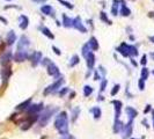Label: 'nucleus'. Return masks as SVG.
Masks as SVG:
<instances>
[{
  "instance_id": "20e7f679",
  "label": "nucleus",
  "mask_w": 154,
  "mask_h": 139,
  "mask_svg": "<svg viewBox=\"0 0 154 139\" xmlns=\"http://www.w3.org/2000/svg\"><path fill=\"white\" fill-rule=\"evenodd\" d=\"M29 44H30V42H29L28 37L25 36V35H22V36L20 37L19 43H18V51H27Z\"/></svg>"
},
{
  "instance_id": "f257e3e1",
  "label": "nucleus",
  "mask_w": 154,
  "mask_h": 139,
  "mask_svg": "<svg viewBox=\"0 0 154 139\" xmlns=\"http://www.w3.org/2000/svg\"><path fill=\"white\" fill-rule=\"evenodd\" d=\"M55 128L58 130V132L62 136L68 133V117L65 111H62L60 114L57 115L55 119Z\"/></svg>"
},
{
  "instance_id": "423d86ee",
  "label": "nucleus",
  "mask_w": 154,
  "mask_h": 139,
  "mask_svg": "<svg viewBox=\"0 0 154 139\" xmlns=\"http://www.w3.org/2000/svg\"><path fill=\"white\" fill-rule=\"evenodd\" d=\"M46 69H48V74L51 75V77H53V78H58V77L60 75L59 69H58V67L56 66V64L52 63V62L49 63V65L46 66Z\"/></svg>"
},
{
  "instance_id": "412c9836",
  "label": "nucleus",
  "mask_w": 154,
  "mask_h": 139,
  "mask_svg": "<svg viewBox=\"0 0 154 139\" xmlns=\"http://www.w3.org/2000/svg\"><path fill=\"white\" fill-rule=\"evenodd\" d=\"M7 44L8 45H12L14 42H15V39H16V36H15V33L13 32V30H11L8 34H7Z\"/></svg>"
},
{
  "instance_id": "c03bdc74",
  "label": "nucleus",
  "mask_w": 154,
  "mask_h": 139,
  "mask_svg": "<svg viewBox=\"0 0 154 139\" xmlns=\"http://www.w3.org/2000/svg\"><path fill=\"white\" fill-rule=\"evenodd\" d=\"M97 101H103V96H102V95L97 96Z\"/></svg>"
},
{
  "instance_id": "7c9ffc66",
  "label": "nucleus",
  "mask_w": 154,
  "mask_h": 139,
  "mask_svg": "<svg viewBox=\"0 0 154 139\" xmlns=\"http://www.w3.org/2000/svg\"><path fill=\"white\" fill-rule=\"evenodd\" d=\"M148 75H150V71L148 69H146V67H144V69L141 70V78L140 79H143V80H147V78H148Z\"/></svg>"
},
{
  "instance_id": "6e6552de",
  "label": "nucleus",
  "mask_w": 154,
  "mask_h": 139,
  "mask_svg": "<svg viewBox=\"0 0 154 139\" xmlns=\"http://www.w3.org/2000/svg\"><path fill=\"white\" fill-rule=\"evenodd\" d=\"M43 103H35V104H30L29 108L27 109L28 114L29 115H37L41 110H43Z\"/></svg>"
},
{
  "instance_id": "4be33fe9",
  "label": "nucleus",
  "mask_w": 154,
  "mask_h": 139,
  "mask_svg": "<svg viewBox=\"0 0 154 139\" xmlns=\"http://www.w3.org/2000/svg\"><path fill=\"white\" fill-rule=\"evenodd\" d=\"M31 104V99H28V100H26L25 102H22V103H20L18 107H16V109L18 110H27L28 108H29V105Z\"/></svg>"
},
{
  "instance_id": "bb28decb",
  "label": "nucleus",
  "mask_w": 154,
  "mask_h": 139,
  "mask_svg": "<svg viewBox=\"0 0 154 139\" xmlns=\"http://www.w3.org/2000/svg\"><path fill=\"white\" fill-rule=\"evenodd\" d=\"M118 4H120V0H114V5H113V8H111V14L115 15V16L118 14Z\"/></svg>"
},
{
  "instance_id": "09e8293b",
  "label": "nucleus",
  "mask_w": 154,
  "mask_h": 139,
  "mask_svg": "<svg viewBox=\"0 0 154 139\" xmlns=\"http://www.w3.org/2000/svg\"><path fill=\"white\" fill-rule=\"evenodd\" d=\"M152 58L154 59V53H152Z\"/></svg>"
},
{
  "instance_id": "393cba45",
  "label": "nucleus",
  "mask_w": 154,
  "mask_h": 139,
  "mask_svg": "<svg viewBox=\"0 0 154 139\" xmlns=\"http://www.w3.org/2000/svg\"><path fill=\"white\" fill-rule=\"evenodd\" d=\"M89 111L94 115V118H95V119H98V118L101 117V114H102V112H101V109H100L98 107H94V108H92Z\"/></svg>"
},
{
  "instance_id": "f8f14e48",
  "label": "nucleus",
  "mask_w": 154,
  "mask_h": 139,
  "mask_svg": "<svg viewBox=\"0 0 154 139\" xmlns=\"http://www.w3.org/2000/svg\"><path fill=\"white\" fill-rule=\"evenodd\" d=\"M41 62H42V53H41L39 51H34V53H32V56H31L32 66H37Z\"/></svg>"
},
{
  "instance_id": "a19ab883",
  "label": "nucleus",
  "mask_w": 154,
  "mask_h": 139,
  "mask_svg": "<svg viewBox=\"0 0 154 139\" xmlns=\"http://www.w3.org/2000/svg\"><path fill=\"white\" fill-rule=\"evenodd\" d=\"M100 78H101V77H100V74H98V71H95V74H94V80H96V81H97V80H100Z\"/></svg>"
},
{
  "instance_id": "37998d69",
  "label": "nucleus",
  "mask_w": 154,
  "mask_h": 139,
  "mask_svg": "<svg viewBox=\"0 0 154 139\" xmlns=\"http://www.w3.org/2000/svg\"><path fill=\"white\" fill-rule=\"evenodd\" d=\"M0 21H2L5 25H7V20L5 19V18H2V16H0Z\"/></svg>"
},
{
  "instance_id": "aec40b11",
  "label": "nucleus",
  "mask_w": 154,
  "mask_h": 139,
  "mask_svg": "<svg viewBox=\"0 0 154 139\" xmlns=\"http://www.w3.org/2000/svg\"><path fill=\"white\" fill-rule=\"evenodd\" d=\"M123 123L118 119V121H114V132L115 133H120L122 132V129H123Z\"/></svg>"
},
{
  "instance_id": "c9c22d12",
  "label": "nucleus",
  "mask_w": 154,
  "mask_h": 139,
  "mask_svg": "<svg viewBox=\"0 0 154 139\" xmlns=\"http://www.w3.org/2000/svg\"><path fill=\"white\" fill-rule=\"evenodd\" d=\"M138 87H139L140 91H144V89H145V80L139 79V81H138Z\"/></svg>"
},
{
  "instance_id": "8fccbe9b",
  "label": "nucleus",
  "mask_w": 154,
  "mask_h": 139,
  "mask_svg": "<svg viewBox=\"0 0 154 139\" xmlns=\"http://www.w3.org/2000/svg\"><path fill=\"white\" fill-rule=\"evenodd\" d=\"M152 73H153V75H154V70H153V72H152Z\"/></svg>"
},
{
  "instance_id": "e433bc0d",
  "label": "nucleus",
  "mask_w": 154,
  "mask_h": 139,
  "mask_svg": "<svg viewBox=\"0 0 154 139\" xmlns=\"http://www.w3.org/2000/svg\"><path fill=\"white\" fill-rule=\"evenodd\" d=\"M146 63H147V56H146V55H144V56L141 57L140 64H141V65H146Z\"/></svg>"
},
{
  "instance_id": "6ab92c4d",
  "label": "nucleus",
  "mask_w": 154,
  "mask_h": 139,
  "mask_svg": "<svg viewBox=\"0 0 154 139\" xmlns=\"http://www.w3.org/2000/svg\"><path fill=\"white\" fill-rule=\"evenodd\" d=\"M121 4H122V8H121V14L123 15V16H129L130 14H131V11H130V8L129 7H126V5H125V1L124 0H121Z\"/></svg>"
},
{
  "instance_id": "7ed1b4c3",
  "label": "nucleus",
  "mask_w": 154,
  "mask_h": 139,
  "mask_svg": "<svg viewBox=\"0 0 154 139\" xmlns=\"http://www.w3.org/2000/svg\"><path fill=\"white\" fill-rule=\"evenodd\" d=\"M63 84H64V79H63V78H59V79H58V80H56L52 85L48 86V87L44 89L43 94H44V95H48V94H50V93H53V92L58 91V89L62 87Z\"/></svg>"
},
{
  "instance_id": "f704fd0d",
  "label": "nucleus",
  "mask_w": 154,
  "mask_h": 139,
  "mask_svg": "<svg viewBox=\"0 0 154 139\" xmlns=\"http://www.w3.org/2000/svg\"><path fill=\"white\" fill-rule=\"evenodd\" d=\"M58 1H59L62 5H64L66 8H68V9H72V8H73V5L70 4V2H67V1H65V0H58Z\"/></svg>"
},
{
  "instance_id": "39448f33",
  "label": "nucleus",
  "mask_w": 154,
  "mask_h": 139,
  "mask_svg": "<svg viewBox=\"0 0 154 139\" xmlns=\"http://www.w3.org/2000/svg\"><path fill=\"white\" fill-rule=\"evenodd\" d=\"M132 131H133V121H129V123L126 125H123V129H122L123 138L124 139L130 138L131 135H132Z\"/></svg>"
},
{
  "instance_id": "603ef678",
  "label": "nucleus",
  "mask_w": 154,
  "mask_h": 139,
  "mask_svg": "<svg viewBox=\"0 0 154 139\" xmlns=\"http://www.w3.org/2000/svg\"><path fill=\"white\" fill-rule=\"evenodd\" d=\"M7 1H11V0H7Z\"/></svg>"
},
{
  "instance_id": "473e14b6",
  "label": "nucleus",
  "mask_w": 154,
  "mask_h": 139,
  "mask_svg": "<svg viewBox=\"0 0 154 139\" xmlns=\"http://www.w3.org/2000/svg\"><path fill=\"white\" fill-rule=\"evenodd\" d=\"M107 84H108V80H107V79H103L102 82H101V86H100V92H104V91H105Z\"/></svg>"
},
{
  "instance_id": "58836bf2",
  "label": "nucleus",
  "mask_w": 154,
  "mask_h": 139,
  "mask_svg": "<svg viewBox=\"0 0 154 139\" xmlns=\"http://www.w3.org/2000/svg\"><path fill=\"white\" fill-rule=\"evenodd\" d=\"M52 50L55 51V53H56V55H58V56H59V55H62L60 50H59V49H58L57 46H55V45H53V46H52Z\"/></svg>"
},
{
  "instance_id": "72a5a7b5",
  "label": "nucleus",
  "mask_w": 154,
  "mask_h": 139,
  "mask_svg": "<svg viewBox=\"0 0 154 139\" xmlns=\"http://www.w3.org/2000/svg\"><path fill=\"white\" fill-rule=\"evenodd\" d=\"M120 88H121V86H120V85H115V86H114V88H113V91H111V93H110V94H111V96H115V95L120 92Z\"/></svg>"
},
{
  "instance_id": "4c0bfd02",
  "label": "nucleus",
  "mask_w": 154,
  "mask_h": 139,
  "mask_svg": "<svg viewBox=\"0 0 154 139\" xmlns=\"http://www.w3.org/2000/svg\"><path fill=\"white\" fill-rule=\"evenodd\" d=\"M62 139H75V138H74L72 135H70V133H66V135H63Z\"/></svg>"
},
{
  "instance_id": "cd10ccee",
  "label": "nucleus",
  "mask_w": 154,
  "mask_h": 139,
  "mask_svg": "<svg viewBox=\"0 0 154 139\" xmlns=\"http://www.w3.org/2000/svg\"><path fill=\"white\" fill-rule=\"evenodd\" d=\"M92 51H91V48H89V45H88V43L87 44H85L84 46H82V56L86 58L89 53H91Z\"/></svg>"
},
{
  "instance_id": "4468645a",
  "label": "nucleus",
  "mask_w": 154,
  "mask_h": 139,
  "mask_svg": "<svg viewBox=\"0 0 154 139\" xmlns=\"http://www.w3.org/2000/svg\"><path fill=\"white\" fill-rule=\"evenodd\" d=\"M19 21H20V28L22 29V30H25V29H27L28 28V25H29V20H28V18L26 16V15H20V18H19Z\"/></svg>"
},
{
  "instance_id": "de8ad7c7",
  "label": "nucleus",
  "mask_w": 154,
  "mask_h": 139,
  "mask_svg": "<svg viewBox=\"0 0 154 139\" xmlns=\"http://www.w3.org/2000/svg\"><path fill=\"white\" fill-rule=\"evenodd\" d=\"M153 128H154V111H153Z\"/></svg>"
},
{
  "instance_id": "1a4fd4ad",
  "label": "nucleus",
  "mask_w": 154,
  "mask_h": 139,
  "mask_svg": "<svg viewBox=\"0 0 154 139\" xmlns=\"http://www.w3.org/2000/svg\"><path fill=\"white\" fill-rule=\"evenodd\" d=\"M28 58V51H16L14 55V60L18 63H21Z\"/></svg>"
},
{
  "instance_id": "9d476101",
  "label": "nucleus",
  "mask_w": 154,
  "mask_h": 139,
  "mask_svg": "<svg viewBox=\"0 0 154 139\" xmlns=\"http://www.w3.org/2000/svg\"><path fill=\"white\" fill-rule=\"evenodd\" d=\"M124 45H125V50H126V53H127L129 57H136V56H138V50H137V48L134 45H129L126 43H124Z\"/></svg>"
},
{
  "instance_id": "0eeeda50",
  "label": "nucleus",
  "mask_w": 154,
  "mask_h": 139,
  "mask_svg": "<svg viewBox=\"0 0 154 139\" xmlns=\"http://www.w3.org/2000/svg\"><path fill=\"white\" fill-rule=\"evenodd\" d=\"M73 28H75L77 30H79V32L82 33V34L87 33V29H86V27L82 25V21H81V19H80V16H77L75 19H73Z\"/></svg>"
},
{
  "instance_id": "a878e982",
  "label": "nucleus",
  "mask_w": 154,
  "mask_h": 139,
  "mask_svg": "<svg viewBox=\"0 0 154 139\" xmlns=\"http://www.w3.org/2000/svg\"><path fill=\"white\" fill-rule=\"evenodd\" d=\"M79 114H80V108H74V109H72V118H71V121L72 122H75L77 121V118H78V116H79Z\"/></svg>"
},
{
  "instance_id": "b1692460",
  "label": "nucleus",
  "mask_w": 154,
  "mask_h": 139,
  "mask_svg": "<svg viewBox=\"0 0 154 139\" xmlns=\"http://www.w3.org/2000/svg\"><path fill=\"white\" fill-rule=\"evenodd\" d=\"M39 29H41V32L43 33V35H45V36H46V37H49L50 39H53V38H55V35L50 32V29H49V28H46V27H41Z\"/></svg>"
},
{
  "instance_id": "49530a36",
  "label": "nucleus",
  "mask_w": 154,
  "mask_h": 139,
  "mask_svg": "<svg viewBox=\"0 0 154 139\" xmlns=\"http://www.w3.org/2000/svg\"><path fill=\"white\" fill-rule=\"evenodd\" d=\"M34 1H36V2H44L45 0H34Z\"/></svg>"
},
{
  "instance_id": "f03ea898",
  "label": "nucleus",
  "mask_w": 154,
  "mask_h": 139,
  "mask_svg": "<svg viewBox=\"0 0 154 139\" xmlns=\"http://www.w3.org/2000/svg\"><path fill=\"white\" fill-rule=\"evenodd\" d=\"M58 110V108H46L43 110V114L39 115L38 117V123H39V126H45L49 121L51 119V117L55 115V112Z\"/></svg>"
},
{
  "instance_id": "ea45409f",
  "label": "nucleus",
  "mask_w": 154,
  "mask_h": 139,
  "mask_svg": "<svg viewBox=\"0 0 154 139\" xmlns=\"http://www.w3.org/2000/svg\"><path fill=\"white\" fill-rule=\"evenodd\" d=\"M67 92H68V88H63L62 91H59V95H60V96H64Z\"/></svg>"
},
{
  "instance_id": "3c124183",
  "label": "nucleus",
  "mask_w": 154,
  "mask_h": 139,
  "mask_svg": "<svg viewBox=\"0 0 154 139\" xmlns=\"http://www.w3.org/2000/svg\"><path fill=\"white\" fill-rule=\"evenodd\" d=\"M131 139H136V138H131ZM140 139H143V138H140Z\"/></svg>"
},
{
  "instance_id": "9b49d317",
  "label": "nucleus",
  "mask_w": 154,
  "mask_h": 139,
  "mask_svg": "<svg viewBox=\"0 0 154 139\" xmlns=\"http://www.w3.org/2000/svg\"><path fill=\"white\" fill-rule=\"evenodd\" d=\"M12 75V70L9 66H6V67H4L2 71H1V78H2V82L4 84H6L7 81H8V79H9V77Z\"/></svg>"
},
{
  "instance_id": "c85d7f7f",
  "label": "nucleus",
  "mask_w": 154,
  "mask_h": 139,
  "mask_svg": "<svg viewBox=\"0 0 154 139\" xmlns=\"http://www.w3.org/2000/svg\"><path fill=\"white\" fill-rule=\"evenodd\" d=\"M79 57L77 56V55H74L72 58H71V60H70V66L71 67H73V66H75V65H78L79 64Z\"/></svg>"
},
{
  "instance_id": "dca6fc26",
  "label": "nucleus",
  "mask_w": 154,
  "mask_h": 139,
  "mask_svg": "<svg viewBox=\"0 0 154 139\" xmlns=\"http://www.w3.org/2000/svg\"><path fill=\"white\" fill-rule=\"evenodd\" d=\"M63 26L66 27V28H70V27H73V20L70 19L66 14H63Z\"/></svg>"
},
{
  "instance_id": "a18cd8bd",
  "label": "nucleus",
  "mask_w": 154,
  "mask_h": 139,
  "mask_svg": "<svg viewBox=\"0 0 154 139\" xmlns=\"http://www.w3.org/2000/svg\"><path fill=\"white\" fill-rule=\"evenodd\" d=\"M150 41H151L152 43H154V36H151V37H150Z\"/></svg>"
},
{
  "instance_id": "79ce46f5",
  "label": "nucleus",
  "mask_w": 154,
  "mask_h": 139,
  "mask_svg": "<svg viewBox=\"0 0 154 139\" xmlns=\"http://www.w3.org/2000/svg\"><path fill=\"white\" fill-rule=\"evenodd\" d=\"M150 110H151V105H150V104H147V105H146V109L144 110V112H145V114H147Z\"/></svg>"
},
{
  "instance_id": "2eb2a0df",
  "label": "nucleus",
  "mask_w": 154,
  "mask_h": 139,
  "mask_svg": "<svg viewBox=\"0 0 154 139\" xmlns=\"http://www.w3.org/2000/svg\"><path fill=\"white\" fill-rule=\"evenodd\" d=\"M11 58H12V52H5L2 56H1V58H0V63H1V65H7L8 63H9V60H11Z\"/></svg>"
},
{
  "instance_id": "c756f323",
  "label": "nucleus",
  "mask_w": 154,
  "mask_h": 139,
  "mask_svg": "<svg viewBox=\"0 0 154 139\" xmlns=\"http://www.w3.org/2000/svg\"><path fill=\"white\" fill-rule=\"evenodd\" d=\"M93 93V88L91 86H88V85H86L85 87H84V95L86 96V98H88L91 94Z\"/></svg>"
},
{
  "instance_id": "5701e85b",
  "label": "nucleus",
  "mask_w": 154,
  "mask_h": 139,
  "mask_svg": "<svg viewBox=\"0 0 154 139\" xmlns=\"http://www.w3.org/2000/svg\"><path fill=\"white\" fill-rule=\"evenodd\" d=\"M52 7L50 6V5H43L42 7H41V12L43 13V14H45V15H51V13H52Z\"/></svg>"
},
{
  "instance_id": "ddd939ff",
  "label": "nucleus",
  "mask_w": 154,
  "mask_h": 139,
  "mask_svg": "<svg viewBox=\"0 0 154 139\" xmlns=\"http://www.w3.org/2000/svg\"><path fill=\"white\" fill-rule=\"evenodd\" d=\"M125 112H126V116L129 117L130 121H133V118H136L138 116V111L132 108V107H126L125 108Z\"/></svg>"
},
{
  "instance_id": "f3484780",
  "label": "nucleus",
  "mask_w": 154,
  "mask_h": 139,
  "mask_svg": "<svg viewBox=\"0 0 154 139\" xmlns=\"http://www.w3.org/2000/svg\"><path fill=\"white\" fill-rule=\"evenodd\" d=\"M86 60H87V66H88V69L92 70L94 67V64H95V56H94V53L91 52L87 57H86Z\"/></svg>"
},
{
  "instance_id": "2f4dec72",
  "label": "nucleus",
  "mask_w": 154,
  "mask_h": 139,
  "mask_svg": "<svg viewBox=\"0 0 154 139\" xmlns=\"http://www.w3.org/2000/svg\"><path fill=\"white\" fill-rule=\"evenodd\" d=\"M101 20L102 21H104L105 23H108V25H111V21L107 18V15H105V13L104 12H101Z\"/></svg>"
},
{
  "instance_id": "a211bd4d",
  "label": "nucleus",
  "mask_w": 154,
  "mask_h": 139,
  "mask_svg": "<svg viewBox=\"0 0 154 139\" xmlns=\"http://www.w3.org/2000/svg\"><path fill=\"white\" fill-rule=\"evenodd\" d=\"M88 45H89L91 50H93V51L98 50V42H97V39L95 37H91V39L88 41Z\"/></svg>"
}]
</instances>
